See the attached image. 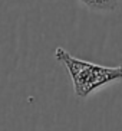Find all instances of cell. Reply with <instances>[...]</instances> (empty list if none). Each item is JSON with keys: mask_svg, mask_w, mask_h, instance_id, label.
Listing matches in <instances>:
<instances>
[{"mask_svg": "<svg viewBox=\"0 0 122 131\" xmlns=\"http://www.w3.org/2000/svg\"><path fill=\"white\" fill-rule=\"evenodd\" d=\"M56 59L62 62L72 78L73 91L79 98H86L101 86L115 81H122V65L102 66L88 61H82L69 53L63 48L55 50Z\"/></svg>", "mask_w": 122, "mask_h": 131, "instance_id": "cell-1", "label": "cell"}, {"mask_svg": "<svg viewBox=\"0 0 122 131\" xmlns=\"http://www.w3.org/2000/svg\"><path fill=\"white\" fill-rule=\"evenodd\" d=\"M85 6H88L92 10L99 12H112L118 7L119 0H79Z\"/></svg>", "mask_w": 122, "mask_h": 131, "instance_id": "cell-2", "label": "cell"}]
</instances>
